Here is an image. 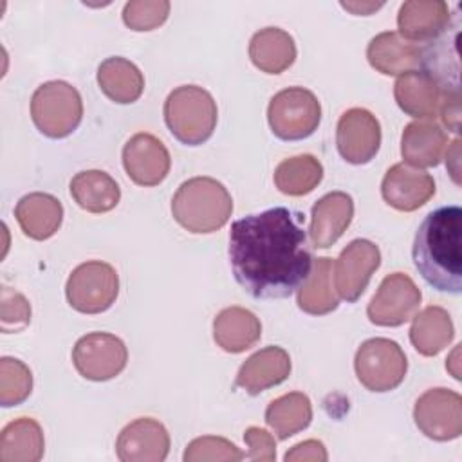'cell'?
I'll return each instance as SVG.
<instances>
[{
  "label": "cell",
  "mask_w": 462,
  "mask_h": 462,
  "mask_svg": "<svg viewBox=\"0 0 462 462\" xmlns=\"http://www.w3.org/2000/svg\"><path fill=\"white\" fill-rule=\"evenodd\" d=\"M301 222V213L276 206L231 224L229 263L249 296L282 300L305 283L314 258Z\"/></svg>",
  "instance_id": "1"
},
{
  "label": "cell",
  "mask_w": 462,
  "mask_h": 462,
  "mask_svg": "<svg viewBox=\"0 0 462 462\" xmlns=\"http://www.w3.org/2000/svg\"><path fill=\"white\" fill-rule=\"evenodd\" d=\"M462 209L442 206L420 222L411 258L424 282L439 292H462Z\"/></svg>",
  "instance_id": "2"
},
{
  "label": "cell",
  "mask_w": 462,
  "mask_h": 462,
  "mask_svg": "<svg viewBox=\"0 0 462 462\" xmlns=\"http://www.w3.org/2000/svg\"><path fill=\"white\" fill-rule=\"evenodd\" d=\"M231 213L229 191L211 177L184 180L171 199L173 218L189 233H213L227 224Z\"/></svg>",
  "instance_id": "3"
},
{
  "label": "cell",
  "mask_w": 462,
  "mask_h": 462,
  "mask_svg": "<svg viewBox=\"0 0 462 462\" xmlns=\"http://www.w3.org/2000/svg\"><path fill=\"white\" fill-rule=\"evenodd\" d=\"M162 112L171 135L188 146L206 143L213 135L218 119L213 96L197 85L173 88L164 101Z\"/></svg>",
  "instance_id": "4"
},
{
  "label": "cell",
  "mask_w": 462,
  "mask_h": 462,
  "mask_svg": "<svg viewBox=\"0 0 462 462\" xmlns=\"http://www.w3.org/2000/svg\"><path fill=\"white\" fill-rule=\"evenodd\" d=\"M31 117L43 135L51 139H63L81 123V96L76 87L67 81H47L40 85L31 97Z\"/></svg>",
  "instance_id": "5"
},
{
  "label": "cell",
  "mask_w": 462,
  "mask_h": 462,
  "mask_svg": "<svg viewBox=\"0 0 462 462\" xmlns=\"http://www.w3.org/2000/svg\"><path fill=\"white\" fill-rule=\"evenodd\" d=\"M271 132L282 141H301L312 135L321 121L318 97L303 87L276 92L267 106Z\"/></svg>",
  "instance_id": "6"
},
{
  "label": "cell",
  "mask_w": 462,
  "mask_h": 462,
  "mask_svg": "<svg viewBox=\"0 0 462 462\" xmlns=\"http://www.w3.org/2000/svg\"><path fill=\"white\" fill-rule=\"evenodd\" d=\"M359 383L370 392H390L406 375L408 361L402 348L386 337H372L361 343L354 357Z\"/></svg>",
  "instance_id": "7"
},
{
  "label": "cell",
  "mask_w": 462,
  "mask_h": 462,
  "mask_svg": "<svg viewBox=\"0 0 462 462\" xmlns=\"http://www.w3.org/2000/svg\"><path fill=\"white\" fill-rule=\"evenodd\" d=\"M119 294L116 269L101 260L79 263L69 276L65 296L69 305L83 314H99L112 307Z\"/></svg>",
  "instance_id": "8"
},
{
  "label": "cell",
  "mask_w": 462,
  "mask_h": 462,
  "mask_svg": "<svg viewBox=\"0 0 462 462\" xmlns=\"http://www.w3.org/2000/svg\"><path fill=\"white\" fill-rule=\"evenodd\" d=\"M128 361V350L121 337L108 332H90L79 337L72 348V363L78 374L88 381H108L119 375Z\"/></svg>",
  "instance_id": "9"
},
{
  "label": "cell",
  "mask_w": 462,
  "mask_h": 462,
  "mask_svg": "<svg viewBox=\"0 0 462 462\" xmlns=\"http://www.w3.org/2000/svg\"><path fill=\"white\" fill-rule=\"evenodd\" d=\"M422 294L415 282L404 273L388 274L368 303L366 316L379 327H399L411 319L420 305Z\"/></svg>",
  "instance_id": "10"
},
{
  "label": "cell",
  "mask_w": 462,
  "mask_h": 462,
  "mask_svg": "<svg viewBox=\"0 0 462 462\" xmlns=\"http://www.w3.org/2000/svg\"><path fill=\"white\" fill-rule=\"evenodd\" d=\"M413 419L428 439L453 440L462 433V397L448 388L426 390L415 402Z\"/></svg>",
  "instance_id": "11"
},
{
  "label": "cell",
  "mask_w": 462,
  "mask_h": 462,
  "mask_svg": "<svg viewBox=\"0 0 462 462\" xmlns=\"http://www.w3.org/2000/svg\"><path fill=\"white\" fill-rule=\"evenodd\" d=\"M381 265L379 247L365 238L352 240L334 262V287L341 300L354 303L365 292L372 274Z\"/></svg>",
  "instance_id": "12"
},
{
  "label": "cell",
  "mask_w": 462,
  "mask_h": 462,
  "mask_svg": "<svg viewBox=\"0 0 462 462\" xmlns=\"http://www.w3.org/2000/svg\"><path fill=\"white\" fill-rule=\"evenodd\" d=\"M336 144L339 155L346 162L366 164L379 152L381 125L372 112L365 108H350L337 121Z\"/></svg>",
  "instance_id": "13"
},
{
  "label": "cell",
  "mask_w": 462,
  "mask_h": 462,
  "mask_svg": "<svg viewBox=\"0 0 462 462\" xmlns=\"http://www.w3.org/2000/svg\"><path fill=\"white\" fill-rule=\"evenodd\" d=\"M123 166L135 184L148 188L166 179L171 159L166 146L155 135L139 132L123 146Z\"/></svg>",
  "instance_id": "14"
},
{
  "label": "cell",
  "mask_w": 462,
  "mask_h": 462,
  "mask_svg": "<svg viewBox=\"0 0 462 462\" xmlns=\"http://www.w3.org/2000/svg\"><path fill=\"white\" fill-rule=\"evenodd\" d=\"M168 451L170 435L166 428L150 417L126 424L116 440V453L123 462H162Z\"/></svg>",
  "instance_id": "15"
},
{
  "label": "cell",
  "mask_w": 462,
  "mask_h": 462,
  "mask_svg": "<svg viewBox=\"0 0 462 462\" xmlns=\"http://www.w3.org/2000/svg\"><path fill=\"white\" fill-rule=\"evenodd\" d=\"M433 193V177L404 162L393 164L381 182V195L384 202L397 211H415L424 206Z\"/></svg>",
  "instance_id": "16"
},
{
  "label": "cell",
  "mask_w": 462,
  "mask_h": 462,
  "mask_svg": "<svg viewBox=\"0 0 462 462\" xmlns=\"http://www.w3.org/2000/svg\"><path fill=\"white\" fill-rule=\"evenodd\" d=\"M354 217V200L345 191H330L323 195L310 213L309 236L316 249L334 245L346 231Z\"/></svg>",
  "instance_id": "17"
},
{
  "label": "cell",
  "mask_w": 462,
  "mask_h": 462,
  "mask_svg": "<svg viewBox=\"0 0 462 462\" xmlns=\"http://www.w3.org/2000/svg\"><path fill=\"white\" fill-rule=\"evenodd\" d=\"M449 20V7L442 0H408L399 7L397 27L404 40L422 43L444 34Z\"/></svg>",
  "instance_id": "18"
},
{
  "label": "cell",
  "mask_w": 462,
  "mask_h": 462,
  "mask_svg": "<svg viewBox=\"0 0 462 462\" xmlns=\"http://www.w3.org/2000/svg\"><path fill=\"white\" fill-rule=\"evenodd\" d=\"M444 88L426 70H411L397 78L393 96L399 108L417 119H433L440 112Z\"/></svg>",
  "instance_id": "19"
},
{
  "label": "cell",
  "mask_w": 462,
  "mask_h": 462,
  "mask_svg": "<svg viewBox=\"0 0 462 462\" xmlns=\"http://www.w3.org/2000/svg\"><path fill=\"white\" fill-rule=\"evenodd\" d=\"M291 374L289 354L276 345L265 346L247 357L238 374L235 386L245 390L249 395H258L267 388L282 384Z\"/></svg>",
  "instance_id": "20"
},
{
  "label": "cell",
  "mask_w": 462,
  "mask_h": 462,
  "mask_svg": "<svg viewBox=\"0 0 462 462\" xmlns=\"http://www.w3.org/2000/svg\"><path fill=\"white\" fill-rule=\"evenodd\" d=\"M366 60L381 74L402 76L422 63V49L395 31H384L370 40Z\"/></svg>",
  "instance_id": "21"
},
{
  "label": "cell",
  "mask_w": 462,
  "mask_h": 462,
  "mask_svg": "<svg viewBox=\"0 0 462 462\" xmlns=\"http://www.w3.org/2000/svg\"><path fill=\"white\" fill-rule=\"evenodd\" d=\"M14 217L25 236L34 240H47L61 226L63 206L56 197L34 191L23 195L16 202Z\"/></svg>",
  "instance_id": "22"
},
{
  "label": "cell",
  "mask_w": 462,
  "mask_h": 462,
  "mask_svg": "<svg viewBox=\"0 0 462 462\" xmlns=\"http://www.w3.org/2000/svg\"><path fill=\"white\" fill-rule=\"evenodd\" d=\"M448 135L435 121H413L401 137V155L408 166L431 168L442 159Z\"/></svg>",
  "instance_id": "23"
},
{
  "label": "cell",
  "mask_w": 462,
  "mask_h": 462,
  "mask_svg": "<svg viewBox=\"0 0 462 462\" xmlns=\"http://www.w3.org/2000/svg\"><path fill=\"white\" fill-rule=\"evenodd\" d=\"M260 336V319L244 307H227L220 310L213 319V339L222 350L229 354L245 352L256 345Z\"/></svg>",
  "instance_id": "24"
},
{
  "label": "cell",
  "mask_w": 462,
  "mask_h": 462,
  "mask_svg": "<svg viewBox=\"0 0 462 462\" xmlns=\"http://www.w3.org/2000/svg\"><path fill=\"white\" fill-rule=\"evenodd\" d=\"M249 58L262 72L280 74L294 63L296 43L287 31L280 27H265L253 34L249 42Z\"/></svg>",
  "instance_id": "25"
},
{
  "label": "cell",
  "mask_w": 462,
  "mask_h": 462,
  "mask_svg": "<svg viewBox=\"0 0 462 462\" xmlns=\"http://www.w3.org/2000/svg\"><path fill=\"white\" fill-rule=\"evenodd\" d=\"M97 85L114 103L128 105L141 97L144 76L130 60L110 56L97 67Z\"/></svg>",
  "instance_id": "26"
},
{
  "label": "cell",
  "mask_w": 462,
  "mask_h": 462,
  "mask_svg": "<svg viewBox=\"0 0 462 462\" xmlns=\"http://www.w3.org/2000/svg\"><path fill=\"white\" fill-rule=\"evenodd\" d=\"M70 195L81 209L88 213H106L119 204L121 189L108 173L85 170L72 177Z\"/></svg>",
  "instance_id": "27"
},
{
  "label": "cell",
  "mask_w": 462,
  "mask_h": 462,
  "mask_svg": "<svg viewBox=\"0 0 462 462\" xmlns=\"http://www.w3.org/2000/svg\"><path fill=\"white\" fill-rule=\"evenodd\" d=\"M334 262L327 256L316 258L305 283L298 289V307L312 316H325L337 309L339 296L334 287Z\"/></svg>",
  "instance_id": "28"
},
{
  "label": "cell",
  "mask_w": 462,
  "mask_h": 462,
  "mask_svg": "<svg viewBox=\"0 0 462 462\" xmlns=\"http://www.w3.org/2000/svg\"><path fill=\"white\" fill-rule=\"evenodd\" d=\"M455 327L446 309L431 305L422 309L411 323L410 341L415 350L426 357L442 352L453 339Z\"/></svg>",
  "instance_id": "29"
},
{
  "label": "cell",
  "mask_w": 462,
  "mask_h": 462,
  "mask_svg": "<svg viewBox=\"0 0 462 462\" xmlns=\"http://www.w3.org/2000/svg\"><path fill=\"white\" fill-rule=\"evenodd\" d=\"M43 431L34 419L20 417L0 433L2 462H38L43 457Z\"/></svg>",
  "instance_id": "30"
},
{
  "label": "cell",
  "mask_w": 462,
  "mask_h": 462,
  "mask_svg": "<svg viewBox=\"0 0 462 462\" xmlns=\"http://www.w3.org/2000/svg\"><path fill=\"white\" fill-rule=\"evenodd\" d=\"M310 420L312 404L310 399L301 392L285 393L271 401L265 410V422L280 440L300 433L310 424Z\"/></svg>",
  "instance_id": "31"
},
{
  "label": "cell",
  "mask_w": 462,
  "mask_h": 462,
  "mask_svg": "<svg viewBox=\"0 0 462 462\" xmlns=\"http://www.w3.org/2000/svg\"><path fill=\"white\" fill-rule=\"evenodd\" d=\"M321 179L323 166L310 153L283 159L274 170L276 188L291 197H301L310 193L321 182Z\"/></svg>",
  "instance_id": "32"
},
{
  "label": "cell",
  "mask_w": 462,
  "mask_h": 462,
  "mask_svg": "<svg viewBox=\"0 0 462 462\" xmlns=\"http://www.w3.org/2000/svg\"><path fill=\"white\" fill-rule=\"evenodd\" d=\"M32 390V374L25 363L14 357L0 361V404L4 408L22 404Z\"/></svg>",
  "instance_id": "33"
},
{
  "label": "cell",
  "mask_w": 462,
  "mask_h": 462,
  "mask_svg": "<svg viewBox=\"0 0 462 462\" xmlns=\"http://www.w3.org/2000/svg\"><path fill=\"white\" fill-rule=\"evenodd\" d=\"M245 455L227 439L222 437H199L186 446L184 462H235Z\"/></svg>",
  "instance_id": "34"
},
{
  "label": "cell",
  "mask_w": 462,
  "mask_h": 462,
  "mask_svg": "<svg viewBox=\"0 0 462 462\" xmlns=\"http://www.w3.org/2000/svg\"><path fill=\"white\" fill-rule=\"evenodd\" d=\"M170 2L166 0H132L123 7V22L132 31H152L166 22Z\"/></svg>",
  "instance_id": "35"
},
{
  "label": "cell",
  "mask_w": 462,
  "mask_h": 462,
  "mask_svg": "<svg viewBox=\"0 0 462 462\" xmlns=\"http://www.w3.org/2000/svg\"><path fill=\"white\" fill-rule=\"evenodd\" d=\"M2 332H18L25 328L31 321V305L23 294L2 287Z\"/></svg>",
  "instance_id": "36"
},
{
  "label": "cell",
  "mask_w": 462,
  "mask_h": 462,
  "mask_svg": "<svg viewBox=\"0 0 462 462\" xmlns=\"http://www.w3.org/2000/svg\"><path fill=\"white\" fill-rule=\"evenodd\" d=\"M244 440L247 444V458L260 460V462H271L276 458V442L271 433H267L262 428L251 426L244 433Z\"/></svg>",
  "instance_id": "37"
},
{
  "label": "cell",
  "mask_w": 462,
  "mask_h": 462,
  "mask_svg": "<svg viewBox=\"0 0 462 462\" xmlns=\"http://www.w3.org/2000/svg\"><path fill=\"white\" fill-rule=\"evenodd\" d=\"M328 458L325 446L319 440H303L292 446L291 451L285 453L287 462H325Z\"/></svg>",
  "instance_id": "38"
},
{
  "label": "cell",
  "mask_w": 462,
  "mask_h": 462,
  "mask_svg": "<svg viewBox=\"0 0 462 462\" xmlns=\"http://www.w3.org/2000/svg\"><path fill=\"white\" fill-rule=\"evenodd\" d=\"M439 116L449 132L453 134L460 132V90L444 92Z\"/></svg>",
  "instance_id": "39"
},
{
  "label": "cell",
  "mask_w": 462,
  "mask_h": 462,
  "mask_svg": "<svg viewBox=\"0 0 462 462\" xmlns=\"http://www.w3.org/2000/svg\"><path fill=\"white\" fill-rule=\"evenodd\" d=\"M446 168L455 184H460V139H455L448 148Z\"/></svg>",
  "instance_id": "40"
},
{
  "label": "cell",
  "mask_w": 462,
  "mask_h": 462,
  "mask_svg": "<svg viewBox=\"0 0 462 462\" xmlns=\"http://www.w3.org/2000/svg\"><path fill=\"white\" fill-rule=\"evenodd\" d=\"M341 7L346 11H352L354 14H370L372 11H377L383 7V2L374 4V2H341Z\"/></svg>",
  "instance_id": "41"
},
{
  "label": "cell",
  "mask_w": 462,
  "mask_h": 462,
  "mask_svg": "<svg viewBox=\"0 0 462 462\" xmlns=\"http://www.w3.org/2000/svg\"><path fill=\"white\" fill-rule=\"evenodd\" d=\"M458 354H460V348L457 346V348L453 350V354L449 356V359L446 361V368L451 372V375H453L455 379H460V370L457 368V365H458Z\"/></svg>",
  "instance_id": "42"
}]
</instances>
